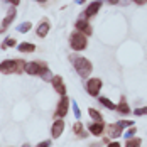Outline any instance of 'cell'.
Returning <instances> with one entry per match:
<instances>
[{
  "label": "cell",
  "instance_id": "21",
  "mask_svg": "<svg viewBox=\"0 0 147 147\" xmlns=\"http://www.w3.org/2000/svg\"><path fill=\"white\" fill-rule=\"evenodd\" d=\"M15 44H17V42H15L14 37H7V39H5V42L2 44V47H3V49H7V47H14Z\"/></svg>",
  "mask_w": 147,
  "mask_h": 147
},
{
  "label": "cell",
  "instance_id": "2",
  "mask_svg": "<svg viewBox=\"0 0 147 147\" xmlns=\"http://www.w3.org/2000/svg\"><path fill=\"white\" fill-rule=\"evenodd\" d=\"M69 46H71L73 51H83V49H86V46H88V39H86V36H85L83 32L74 30L73 34L69 36Z\"/></svg>",
  "mask_w": 147,
  "mask_h": 147
},
{
  "label": "cell",
  "instance_id": "8",
  "mask_svg": "<svg viewBox=\"0 0 147 147\" xmlns=\"http://www.w3.org/2000/svg\"><path fill=\"white\" fill-rule=\"evenodd\" d=\"M105 130H107V134H108V137H112V139H118V137L123 134V127H122L120 122H117V123H110V125H107Z\"/></svg>",
  "mask_w": 147,
  "mask_h": 147
},
{
  "label": "cell",
  "instance_id": "12",
  "mask_svg": "<svg viewBox=\"0 0 147 147\" xmlns=\"http://www.w3.org/2000/svg\"><path fill=\"white\" fill-rule=\"evenodd\" d=\"M15 15H17V12H15V7L12 5L10 9H9V12H7V15H5V19L2 20V29L5 30L12 22H14V19H15Z\"/></svg>",
  "mask_w": 147,
  "mask_h": 147
},
{
  "label": "cell",
  "instance_id": "3",
  "mask_svg": "<svg viewBox=\"0 0 147 147\" xmlns=\"http://www.w3.org/2000/svg\"><path fill=\"white\" fill-rule=\"evenodd\" d=\"M68 110H69V98H68V95H63L59 103H58V107H56L54 115L58 118H64L68 115Z\"/></svg>",
  "mask_w": 147,
  "mask_h": 147
},
{
  "label": "cell",
  "instance_id": "14",
  "mask_svg": "<svg viewBox=\"0 0 147 147\" xmlns=\"http://www.w3.org/2000/svg\"><path fill=\"white\" fill-rule=\"evenodd\" d=\"M117 110L120 112V113H123V115H129V113L132 112V110H130V107H129L127 102H125V98H122V100H120V103L117 105Z\"/></svg>",
  "mask_w": 147,
  "mask_h": 147
},
{
  "label": "cell",
  "instance_id": "1",
  "mask_svg": "<svg viewBox=\"0 0 147 147\" xmlns=\"http://www.w3.org/2000/svg\"><path fill=\"white\" fill-rule=\"evenodd\" d=\"M71 61L74 63V68H76V73L80 74L81 78H88L91 71H93V64L91 61L86 58H78V56H73Z\"/></svg>",
  "mask_w": 147,
  "mask_h": 147
},
{
  "label": "cell",
  "instance_id": "17",
  "mask_svg": "<svg viewBox=\"0 0 147 147\" xmlns=\"http://www.w3.org/2000/svg\"><path fill=\"white\" fill-rule=\"evenodd\" d=\"M88 115L93 118V122H103V115L95 108H88Z\"/></svg>",
  "mask_w": 147,
  "mask_h": 147
},
{
  "label": "cell",
  "instance_id": "16",
  "mask_svg": "<svg viewBox=\"0 0 147 147\" xmlns=\"http://www.w3.org/2000/svg\"><path fill=\"white\" fill-rule=\"evenodd\" d=\"M19 51L20 53H34L36 46L30 44V42H22V44H19Z\"/></svg>",
  "mask_w": 147,
  "mask_h": 147
},
{
  "label": "cell",
  "instance_id": "10",
  "mask_svg": "<svg viewBox=\"0 0 147 147\" xmlns=\"http://www.w3.org/2000/svg\"><path fill=\"white\" fill-rule=\"evenodd\" d=\"M51 83H53V88L56 90V91H58L61 96H63V95H66V85H64V81H63V78H61L59 74L53 76Z\"/></svg>",
  "mask_w": 147,
  "mask_h": 147
},
{
  "label": "cell",
  "instance_id": "18",
  "mask_svg": "<svg viewBox=\"0 0 147 147\" xmlns=\"http://www.w3.org/2000/svg\"><path fill=\"white\" fill-rule=\"evenodd\" d=\"M140 146H142V139H139V137H130L125 142V147H140Z\"/></svg>",
  "mask_w": 147,
  "mask_h": 147
},
{
  "label": "cell",
  "instance_id": "30",
  "mask_svg": "<svg viewBox=\"0 0 147 147\" xmlns=\"http://www.w3.org/2000/svg\"><path fill=\"white\" fill-rule=\"evenodd\" d=\"M37 2H41V3H44V2H47V0H37Z\"/></svg>",
  "mask_w": 147,
  "mask_h": 147
},
{
  "label": "cell",
  "instance_id": "7",
  "mask_svg": "<svg viewBox=\"0 0 147 147\" xmlns=\"http://www.w3.org/2000/svg\"><path fill=\"white\" fill-rule=\"evenodd\" d=\"M64 127H66L64 120H63V118H56V120L53 122V127H51V135H53V139L61 137L63 132H64Z\"/></svg>",
  "mask_w": 147,
  "mask_h": 147
},
{
  "label": "cell",
  "instance_id": "5",
  "mask_svg": "<svg viewBox=\"0 0 147 147\" xmlns=\"http://www.w3.org/2000/svg\"><path fill=\"white\" fill-rule=\"evenodd\" d=\"M102 80L100 78H90L88 81H86V91H88V95L91 96H98V93H100V90H102Z\"/></svg>",
  "mask_w": 147,
  "mask_h": 147
},
{
  "label": "cell",
  "instance_id": "31",
  "mask_svg": "<svg viewBox=\"0 0 147 147\" xmlns=\"http://www.w3.org/2000/svg\"><path fill=\"white\" fill-rule=\"evenodd\" d=\"M78 2H80V3H83V2H86V0H78Z\"/></svg>",
  "mask_w": 147,
  "mask_h": 147
},
{
  "label": "cell",
  "instance_id": "25",
  "mask_svg": "<svg viewBox=\"0 0 147 147\" xmlns=\"http://www.w3.org/2000/svg\"><path fill=\"white\" fill-rule=\"evenodd\" d=\"M120 123H122V127H132V122L130 120H122Z\"/></svg>",
  "mask_w": 147,
  "mask_h": 147
},
{
  "label": "cell",
  "instance_id": "6",
  "mask_svg": "<svg viewBox=\"0 0 147 147\" xmlns=\"http://www.w3.org/2000/svg\"><path fill=\"white\" fill-rule=\"evenodd\" d=\"M74 27H76V30H80V32H83V34H85L86 37L93 34V27L90 26L88 19H81V17H80V19L76 20V26H74Z\"/></svg>",
  "mask_w": 147,
  "mask_h": 147
},
{
  "label": "cell",
  "instance_id": "4",
  "mask_svg": "<svg viewBox=\"0 0 147 147\" xmlns=\"http://www.w3.org/2000/svg\"><path fill=\"white\" fill-rule=\"evenodd\" d=\"M0 73H3V74L19 73L17 59H5V61H2V63H0Z\"/></svg>",
  "mask_w": 147,
  "mask_h": 147
},
{
  "label": "cell",
  "instance_id": "26",
  "mask_svg": "<svg viewBox=\"0 0 147 147\" xmlns=\"http://www.w3.org/2000/svg\"><path fill=\"white\" fill-rule=\"evenodd\" d=\"M107 147H120V142H117V140H115V142H108Z\"/></svg>",
  "mask_w": 147,
  "mask_h": 147
},
{
  "label": "cell",
  "instance_id": "11",
  "mask_svg": "<svg viewBox=\"0 0 147 147\" xmlns=\"http://www.w3.org/2000/svg\"><path fill=\"white\" fill-rule=\"evenodd\" d=\"M105 123L103 122H91L88 125V130H90V134L91 135H102L103 132H105Z\"/></svg>",
  "mask_w": 147,
  "mask_h": 147
},
{
  "label": "cell",
  "instance_id": "23",
  "mask_svg": "<svg viewBox=\"0 0 147 147\" xmlns=\"http://www.w3.org/2000/svg\"><path fill=\"white\" fill-rule=\"evenodd\" d=\"M135 134H137V129H135V127H130V129H129V130H127V137H129V139H130V137H134V135H135Z\"/></svg>",
  "mask_w": 147,
  "mask_h": 147
},
{
  "label": "cell",
  "instance_id": "22",
  "mask_svg": "<svg viewBox=\"0 0 147 147\" xmlns=\"http://www.w3.org/2000/svg\"><path fill=\"white\" fill-rule=\"evenodd\" d=\"M134 115H147V107H140V108H135L134 110Z\"/></svg>",
  "mask_w": 147,
  "mask_h": 147
},
{
  "label": "cell",
  "instance_id": "9",
  "mask_svg": "<svg viewBox=\"0 0 147 147\" xmlns=\"http://www.w3.org/2000/svg\"><path fill=\"white\" fill-rule=\"evenodd\" d=\"M102 9V2H93V3H90L88 5V9L83 12V17L81 19H91V17H95V15L98 14V10Z\"/></svg>",
  "mask_w": 147,
  "mask_h": 147
},
{
  "label": "cell",
  "instance_id": "19",
  "mask_svg": "<svg viewBox=\"0 0 147 147\" xmlns=\"http://www.w3.org/2000/svg\"><path fill=\"white\" fill-rule=\"evenodd\" d=\"M100 103H102L103 107H107L108 110H117V105L112 102V100H108V98H105V96H100Z\"/></svg>",
  "mask_w": 147,
  "mask_h": 147
},
{
  "label": "cell",
  "instance_id": "24",
  "mask_svg": "<svg viewBox=\"0 0 147 147\" xmlns=\"http://www.w3.org/2000/svg\"><path fill=\"white\" fill-rule=\"evenodd\" d=\"M36 147H51V142H49V140H42L41 144H37Z\"/></svg>",
  "mask_w": 147,
  "mask_h": 147
},
{
  "label": "cell",
  "instance_id": "28",
  "mask_svg": "<svg viewBox=\"0 0 147 147\" xmlns=\"http://www.w3.org/2000/svg\"><path fill=\"white\" fill-rule=\"evenodd\" d=\"M9 2H10V3L15 7V5H19V2H20V0H9Z\"/></svg>",
  "mask_w": 147,
  "mask_h": 147
},
{
  "label": "cell",
  "instance_id": "27",
  "mask_svg": "<svg viewBox=\"0 0 147 147\" xmlns=\"http://www.w3.org/2000/svg\"><path fill=\"white\" fill-rule=\"evenodd\" d=\"M134 2H135L137 5H144V3H146L147 0H134Z\"/></svg>",
  "mask_w": 147,
  "mask_h": 147
},
{
  "label": "cell",
  "instance_id": "13",
  "mask_svg": "<svg viewBox=\"0 0 147 147\" xmlns=\"http://www.w3.org/2000/svg\"><path fill=\"white\" fill-rule=\"evenodd\" d=\"M36 32H37V36H39V37H46V36H47V32H49V22L44 19V20L37 26V30H36Z\"/></svg>",
  "mask_w": 147,
  "mask_h": 147
},
{
  "label": "cell",
  "instance_id": "20",
  "mask_svg": "<svg viewBox=\"0 0 147 147\" xmlns=\"http://www.w3.org/2000/svg\"><path fill=\"white\" fill-rule=\"evenodd\" d=\"M30 27H32V24H30V22H22L17 29H19V32H29Z\"/></svg>",
  "mask_w": 147,
  "mask_h": 147
},
{
  "label": "cell",
  "instance_id": "15",
  "mask_svg": "<svg viewBox=\"0 0 147 147\" xmlns=\"http://www.w3.org/2000/svg\"><path fill=\"white\" fill-rule=\"evenodd\" d=\"M73 132L76 134V135H80L81 139H85V137H88V134H86L85 130H83V123H81V122H76V123L73 125Z\"/></svg>",
  "mask_w": 147,
  "mask_h": 147
},
{
  "label": "cell",
  "instance_id": "29",
  "mask_svg": "<svg viewBox=\"0 0 147 147\" xmlns=\"http://www.w3.org/2000/svg\"><path fill=\"white\" fill-rule=\"evenodd\" d=\"M108 2H110V3H118L120 0H108Z\"/></svg>",
  "mask_w": 147,
  "mask_h": 147
}]
</instances>
